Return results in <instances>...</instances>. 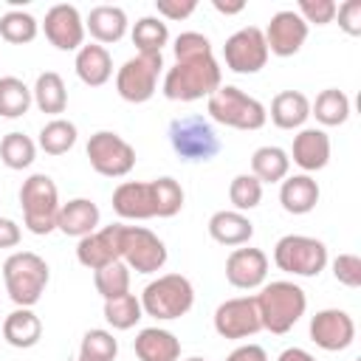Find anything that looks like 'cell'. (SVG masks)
<instances>
[{
  "label": "cell",
  "mask_w": 361,
  "mask_h": 361,
  "mask_svg": "<svg viewBox=\"0 0 361 361\" xmlns=\"http://www.w3.org/2000/svg\"><path fill=\"white\" fill-rule=\"evenodd\" d=\"M3 338L17 347V350H28L34 347L39 338H42V322L39 316L31 310V307H17L11 310L6 319H3V327H0Z\"/></svg>",
  "instance_id": "cell-28"
},
{
  "label": "cell",
  "mask_w": 361,
  "mask_h": 361,
  "mask_svg": "<svg viewBox=\"0 0 361 361\" xmlns=\"http://www.w3.org/2000/svg\"><path fill=\"white\" fill-rule=\"evenodd\" d=\"M73 68H76V76H79L87 87H102V85H107L110 76H113V56H110V51H107L104 45L90 42V45H82V48L76 51Z\"/></svg>",
  "instance_id": "cell-22"
},
{
  "label": "cell",
  "mask_w": 361,
  "mask_h": 361,
  "mask_svg": "<svg viewBox=\"0 0 361 361\" xmlns=\"http://www.w3.org/2000/svg\"><path fill=\"white\" fill-rule=\"evenodd\" d=\"M152 183V200H155V217H175L180 209H183V186L164 175V178H155L149 180Z\"/></svg>",
  "instance_id": "cell-38"
},
{
  "label": "cell",
  "mask_w": 361,
  "mask_h": 361,
  "mask_svg": "<svg viewBox=\"0 0 361 361\" xmlns=\"http://www.w3.org/2000/svg\"><path fill=\"white\" fill-rule=\"evenodd\" d=\"M121 228H124L121 223H113V226L96 228L93 234L82 237L76 245V259L90 271L118 262L121 259Z\"/></svg>",
  "instance_id": "cell-17"
},
{
  "label": "cell",
  "mask_w": 361,
  "mask_h": 361,
  "mask_svg": "<svg viewBox=\"0 0 361 361\" xmlns=\"http://www.w3.org/2000/svg\"><path fill=\"white\" fill-rule=\"evenodd\" d=\"M214 330L223 338H248L262 330L257 299L254 296H234L217 305L214 310Z\"/></svg>",
  "instance_id": "cell-13"
},
{
  "label": "cell",
  "mask_w": 361,
  "mask_h": 361,
  "mask_svg": "<svg viewBox=\"0 0 361 361\" xmlns=\"http://www.w3.org/2000/svg\"><path fill=\"white\" fill-rule=\"evenodd\" d=\"M228 200L234 206V212H251L259 206L262 200V183L251 175V172H243L231 180L228 186Z\"/></svg>",
  "instance_id": "cell-41"
},
{
  "label": "cell",
  "mask_w": 361,
  "mask_h": 361,
  "mask_svg": "<svg viewBox=\"0 0 361 361\" xmlns=\"http://www.w3.org/2000/svg\"><path fill=\"white\" fill-rule=\"evenodd\" d=\"M127 14L121 6H96L90 8L87 20H85V31H90V37L99 45H113L127 34Z\"/></svg>",
  "instance_id": "cell-25"
},
{
  "label": "cell",
  "mask_w": 361,
  "mask_h": 361,
  "mask_svg": "<svg viewBox=\"0 0 361 361\" xmlns=\"http://www.w3.org/2000/svg\"><path fill=\"white\" fill-rule=\"evenodd\" d=\"M169 144L183 161H212L220 152V138L203 116H180L169 121Z\"/></svg>",
  "instance_id": "cell-7"
},
{
  "label": "cell",
  "mask_w": 361,
  "mask_h": 361,
  "mask_svg": "<svg viewBox=\"0 0 361 361\" xmlns=\"http://www.w3.org/2000/svg\"><path fill=\"white\" fill-rule=\"evenodd\" d=\"M195 305V288L183 274H164L141 290V310L158 322L180 319Z\"/></svg>",
  "instance_id": "cell-5"
},
{
  "label": "cell",
  "mask_w": 361,
  "mask_h": 361,
  "mask_svg": "<svg viewBox=\"0 0 361 361\" xmlns=\"http://www.w3.org/2000/svg\"><path fill=\"white\" fill-rule=\"evenodd\" d=\"M268 116L279 130H302V124L310 118V99L299 90H282L274 96Z\"/></svg>",
  "instance_id": "cell-27"
},
{
  "label": "cell",
  "mask_w": 361,
  "mask_h": 361,
  "mask_svg": "<svg viewBox=\"0 0 361 361\" xmlns=\"http://www.w3.org/2000/svg\"><path fill=\"white\" fill-rule=\"evenodd\" d=\"M290 172V158L282 147H259L254 149L251 155V175L259 180V183H282Z\"/></svg>",
  "instance_id": "cell-29"
},
{
  "label": "cell",
  "mask_w": 361,
  "mask_h": 361,
  "mask_svg": "<svg viewBox=\"0 0 361 361\" xmlns=\"http://www.w3.org/2000/svg\"><path fill=\"white\" fill-rule=\"evenodd\" d=\"M220 85H223L220 62L214 56H203V59L175 62L164 73L161 90L169 102H197V99H209Z\"/></svg>",
  "instance_id": "cell-2"
},
{
  "label": "cell",
  "mask_w": 361,
  "mask_h": 361,
  "mask_svg": "<svg viewBox=\"0 0 361 361\" xmlns=\"http://www.w3.org/2000/svg\"><path fill=\"white\" fill-rule=\"evenodd\" d=\"M48 279H51V268L34 251H14L3 262L6 293L17 307H34L42 299Z\"/></svg>",
  "instance_id": "cell-3"
},
{
  "label": "cell",
  "mask_w": 361,
  "mask_h": 361,
  "mask_svg": "<svg viewBox=\"0 0 361 361\" xmlns=\"http://www.w3.org/2000/svg\"><path fill=\"white\" fill-rule=\"evenodd\" d=\"M268 276V257L259 248H234L226 259V279L240 290L262 288Z\"/></svg>",
  "instance_id": "cell-18"
},
{
  "label": "cell",
  "mask_w": 361,
  "mask_h": 361,
  "mask_svg": "<svg viewBox=\"0 0 361 361\" xmlns=\"http://www.w3.org/2000/svg\"><path fill=\"white\" fill-rule=\"evenodd\" d=\"M265 34V45L268 54L274 56H293L302 51L305 39H307V23L293 11V8H282L271 17Z\"/></svg>",
  "instance_id": "cell-16"
},
{
  "label": "cell",
  "mask_w": 361,
  "mask_h": 361,
  "mask_svg": "<svg viewBox=\"0 0 361 361\" xmlns=\"http://www.w3.org/2000/svg\"><path fill=\"white\" fill-rule=\"evenodd\" d=\"M93 285L102 299H116L121 293H130V268L118 259L99 271H93Z\"/></svg>",
  "instance_id": "cell-39"
},
{
  "label": "cell",
  "mask_w": 361,
  "mask_h": 361,
  "mask_svg": "<svg viewBox=\"0 0 361 361\" xmlns=\"http://www.w3.org/2000/svg\"><path fill=\"white\" fill-rule=\"evenodd\" d=\"M254 299H257L262 330L274 336H285L288 330H293V324L307 310V293L290 279H276L262 285Z\"/></svg>",
  "instance_id": "cell-1"
},
{
  "label": "cell",
  "mask_w": 361,
  "mask_h": 361,
  "mask_svg": "<svg viewBox=\"0 0 361 361\" xmlns=\"http://www.w3.org/2000/svg\"><path fill=\"white\" fill-rule=\"evenodd\" d=\"M76 361H87V358H76Z\"/></svg>",
  "instance_id": "cell-52"
},
{
  "label": "cell",
  "mask_w": 361,
  "mask_h": 361,
  "mask_svg": "<svg viewBox=\"0 0 361 361\" xmlns=\"http://www.w3.org/2000/svg\"><path fill=\"white\" fill-rule=\"evenodd\" d=\"M85 152H87L90 166L104 178H124L135 166V147L113 130L93 133Z\"/></svg>",
  "instance_id": "cell-10"
},
{
  "label": "cell",
  "mask_w": 361,
  "mask_h": 361,
  "mask_svg": "<svg viewBox=\"0 0 361 361\" xmlns=\"http://www.w3.org/2000/svg\"><path fill=\"white\" fill-rule=\"evenodd\" d=\"M133 350L138 361H178L180 358V341L175 338V333L164 327H144L135 336Z\"/></svg>",
  "instance_id": "cell-24"
},
{
  "label": "cell",
  "mask_w": 361,
  "mask_h": 361,
  "mask_svg": "<svg viewBox=\"0 0 361 361\" xmlns=\"http://www.w3.org/2000/svg\"><path fill=\"white\" fill-rule=\"evenodd\" d=\"M20 240H23L20 226L11 217H0V248H14L20 245Z\"/></svg>",
  "instance_id": "cell-47"
},
{
  "label": "cell",
  "mask_w": 361,
  "mask_h": 361,
  "mask_svg": "<svg viewBox=\"0 0 361 361\" xmlns=\"http://www.w3.org/2000/svg\"><path fill=\"white\" fill-rule=\"evenodd\" d=\"M172 51H175V62L214 56V54H212V42H209V37L200 34V31H183V34H178Z\"/></svg>",
  "instance_id": "cell-42"
},
{
  "label": "cell",
  "mask_w": 361,
  "mask_h": 361,
  "mask_svg": "<svg viewBox=\"0 0 361 361\" xmlns=\"http://www.w3.org/2000/svg\"><path fill=\"white\" fill-rule=\"evenodd\" d=\"M310 341L324 353H341L355 341V322L347 310L324 307L310 319Z\"/></svg>",
  "instance_id": "cell-14"
},
{
  "label": "cell",
  "mask_w": 361,
  "mask_h": 361,
  "mask_svg": "<svg viewBox=\"0 0 361 361\" xmlns=\"http://www.w3.org/2000/svg\"><path fill=\"white\" fill-rule=\"evenodd\" d=\"M39 34V23L34 14L23 11V8H11L0 17V37L11 45H25Z\"/></svg>",
  "instance_id": "cell-36"
},
{
  "label": "cell",
  "mask_w": 361,
  "mask_h": 361,
  "mask_svg": "<svg viewBox=\"0 0 361 361\" xmlns=\"http://www.w3.org/2000/svg\"><path fill=\"white\" fill-rule=\"evenodd\" d=\"M113 212L121 220H149L155 217L152 183L149 180H124L113 192Z\"/></svg>",
  "instance_id": "cell-20"
},
{
  "label": "cell",
  "mask_w": 361,
  "mask_h": 361,
  "mask_svg": "<svg viewBox=\"0 0 361 361\" xmlns=\"http://www.w3.org/2000/svg\"><path fill=\"white\" fill-rule=\"evenodd\" d=\"M34 104L31 87L17 76H0V116L3 118H20Z\"/></svg>",
  "instance_id": "cell-32"
},
{
  "label": "cell",
  "mask_w": 361,
  "mask_h": 361,
  "mask_svg": "<svg viewBox=\"0 0 361 361\" xmlns=\"http://www.w3.org/2000/svg\"><path fill=\"white\" fill-rule=\"evenodd\" d=\"M310 116H316L319 124L324 127H338L350 118V99L344 90L338 87H327L316 96V102L310 104Z\"/></svg>",
  "instance_id": "cell-31"
},
{
  "label": "cell",
  "mask_w": 361,
  "mask_h": 361,
  "mask_svg": "<svg viewBox=\"0 0 361 361\" xmlns=\"http://www.w3.org/2000/svg\"><path fill=\"white\" fill-rule=\"evenodd\" d=\"M169 42V25L161 17H141L133 25V45L138 54H161Z\"/></svg>",
  "instance_id": "cell-33"
},
{
  "label": "cell",
  "mask_w": 361,
  "mask_h": 361,
  "mask_svg": "<svg viewBox=\"0 0 361 361\" xmlns=\"http://www.w3.org/2000/svg\"><path fill=\"white\" fill-rule=\"evenodd\" d=\"M288 158H293V164L305 169V175L324 169L330 164V135L319 127H302L293 135V147Z\"/></svg>",
  "instance_id": "cell-19"
},
{
  "label": "cell",
  "mask_w": 361,
  "mask_h": 361,
  "mask_svg": "<svg viewBox=\"0 0 361 361\" xmlns=\"http://www.w3.org/2000/svg\"><path fill=\"white\" fill-rule=\"evenodd\" d=\"M276 361H316V355H310V353L302 350V347H288V350L279 353Z\"/></svg>",
  "instance_id": "cell-49"
},
{
  "label": "cell",
  "mask_w": 361,
  "mask_h": 361,
  "mask_svg": "<svg viewBox=\"0 0 361 361\" xmlns=\"http://www.w3.org/2000/svg\"><path fill=\"white\" fill-rule=\"evenodd\" d=\"M164 68V54H135L116 73V90L130 104H144L158 90V76Z\"/></svg>",
  "instance_id": "cell-9"
},
{
  "label": "cell",
  "mask_w": 361,
  "mask_h": 361,
  "mask_svg": "<svg viewBox=\"0 0 361 361\" xmlns=\"http://www.w3.org/2000/svg\"><path fill=\"white\" fill-rule=\"evenodd\" d=\"M296 14L310 25H327L336 20V3L333 0H299Z\"/></svg>",
  "instance_id": "cell-43"
},
{
  "label": "cell",
  "mask_w": 361,
  "mask_h": 361,
  "mask_svg": "<svg viewBox=\"0 0 361 361\" xmlns=\"http://www.w3.org/2000/svg\"><path fill=\"white\" fill-rule=\"evenodd\" d=\"M186 361H206V358H197V355H192V358H186Z\"/></svg>",
  "instance_id": "cell-51"
},
{
  "label": "cell",
  "mask_w": 361,
  "mask_h": 361,
  "mask_svg": "<svg viewBox=\"0 0 361 361\" xmlns=\"http://www.w3.org/2000/svg\"><path fill=\"white\" fill-rule=\"evenodd\" d=\"M226 361H268V355L259 344H240L226 355Z\"/></svg>",
  "instance_id": "cell-48"
},
{
  "label": "cell",
  "mask_w": 361,
  "mask_h": 361,
  "mask_svg": "<svg viewBox=\"0 0 361 361\" xmlns=\"http://www.w3.org/2000/svg\"><path fill=\"white\" fill-rule=\"evenodd\" d=\"M31 96H34V104H37L42 113L56 116V118H59V113H65V107H68V90H65V82H62V76H59L56 71L39 73L37 82H34V87H31Z\"/></svg>",
  "instance_id": "cell-30"
},
{
  "label": "cell",
  "mask_w": 361,
  "mask_h": 361,
  "mask_svg": "<svg viewBox=\"0 0 361 361\" xmlns=\"http://www.w3.org/2000/svg\"><path fill=\"white\" fill-rule=\"evenodd\" d=\"M212 6H214L220 14H226V17H228V14H240V11L245 8V3H243V0H234V3H226V0H212Z\"/></svg>",
  "instance_id": "cell-50"
},
{
  "label": "cell",
  "mask_w": 361,
  "mask_h": 361,
  "mask_svg": "<svg viewBox=\"0 0 361 361\" xmlns=\"http://www.w3.org/2000/svg\"><path fill=\"white\" fill-rule=\"evenodd\" d=\"M76 124L68 118H51L42 130H39V149L45 155H65L68 149H73L76 144Z\"/></svg>",
  "instance_id": "cell-34"
},
{
  "label": "cell",
  "mask_w": 361,
  "mask_h": 361,
  "mask_svg": "<svg viewBox=\"0 0 361 361\" xmlns=\"http://www.w3.org/2000/svg\"><path fill=\"white\" fill-rule=\"evenodd\" d=\"M209 118L223 124V127H234V130H259L268 121V110L259 99L243 93L234 85H220L212 96H209Z\"/></svg>",
  "instance_id": "cell-6"
},
{
  "label": "cell",
  "mask_w": 361,
  "mask_h": 361,
  "mask_svg": "<svg viewBox=\"0 0 361 361\" xmlns=\"http://www.w3.org/2000/svg\"><path fill=\"white\" fill-rule=\"evenodd\" d=\"M319 183L310 175H290L279 186V203L288 214H307L319 203Z\"/></svg>",
  "instance_id": "cell-26"
},
{
  "label": "cell",
  "mask_w": 361,
  "mask_h": 361,
  "mask_svg": "<svg viewBox=\"0 0 361 361\" xmlns=\"http://www.w3.org/2000/svg\"><path fill=\"white\" fill-rule=\"evenodd\" d=\"M274 262L293 276H319L327 265V245L307 234H285L274 245Z\"/></svg>",
  "instance_id": "cell-8"
},
{
  "label": "cell",
  "mask_w": 361,
  "mask_h": 361,
  "mask_svg": "<svg viewBox=\"0 0 361 361\" xmlns=\"http://www.w3.org/2000/svg\"><path fill=\"white\" fill-rule=\"evenodd\" d=\"M268 56L271 54H268V45H265V34L257 25H245V28L234 31L226 39V45H223V62H226V68L234 71V73H243V76L259 73L265 68Z\"/></svg>",
  "instance_id": "cell-12"
},
{
  "label": "cell",
  "mask_w": 361,
  "mask_h": 361,
  "mask_svg": "<svg viewBox=\"0 0 361 361\" xmlns=\"http://www.w3.org/2000/svg\"><path fill=\"white\" fill-rule=\"evenodd\" d=\"M42 31L56 51H79L85 45V20L76 6H68V3L51 6L45 11Z\"/></svg>",
  "instance_id": "cell-15"
},
{
  "label": "cell",
  "mask_w": 361,
  "mask_h": 361,
  "mask_svg": "<svg viewBox=\"0 0 361 361\" xmlns=\"http://www.w3.org/2000/svg\"><path fill=\"white\" fill-rule=\"evenodd\" d=\"M141 299L135 293H121L116 299H104V319L113 330H130L141 322Z\"/></svg>",
  "instance_id": "cell-35"
},
{
  "label": "cell",
  "mask_w": 361,
  "mask_h": 361,
  "mask_svg": "<svg viewBox=\"0 0 361 361\" xmlns=\"http://www.w3.org/2000/svg\"><path fill=\"white\" fill-rule=\"evenodd\" d=\"M209 237L220 245H245L254 237V223L234 209H220L209 217Z\"/></svg>",
  "instance_id": "cell-23"
},
{
  "label": "cell",
  "mask_w": 361,
  "mask_h": 361,
  "mask_svg": "<svg viewBox=\"0 0 361 361\" xmlns=\"http://www.w3.org/2000/svg\"><path fill=\"white\" fill-rule=\"evenodd\" d=\"M37 158V144L25 135V133H8L0 141V161L8 169H28Z\"/></svg>",
  "instance_id": "cell-37"
},
{
  "label": "cell",
  "mask_w": 361,
  "mask_h": 361,
  "mask_svg": "<svg viewBox=\"0 0 361 361\" xmlns=\"http://www.w3.org/2000/svg\"><path fill=\"white\" fill-rule=\"evenodd\" d=\"M20 206H23V223L31 234L45 237L56 228V214H59V189L51 175L34 172L23 180L20 186Z\"/></svg>",
  "instance_id": "cell-4"
},
{
  "label": "cell",
  "mask_w": 361,
  "mask_h": 361,
  "mask_svg": "<svg viewBox=\"0 0 361 361\" xmlns=\"http://www.w3.org/2000/svg\"><path fill=\"white\" fill-rule=\"evenodd\" d=\"M336 17H338V28L350 37L361 34V0H347L341 6H336Z\"/></svg>",
  "instance_id": "cell-45"
},
{
  "label": "cell",
  "mask_w": 361,
  "mask_h": 361,
  "mask_svg": "<svg viewBox=\"0 0 361 361\" xmlns=\"http://www.w3.org/2000/svg\"><path fill=\"white\" fill-rule=\"evenodd\" d=\"M118 355V341L113 338L110 330H102V327H93L82 336V344H79V358H87V361H116Z\"/></svg>",
  "instance_id": "cell-40"
},
{
  "label": "cell",
  "mask_w": 361,
  "mask_h": 361,
  "mask_svg": "<svg viewBox=\"0 0 361 361\" xmlns=\"http://www.w3.org/2000/svg\"><path fill=\"white\" fill-rule=\"evenodd\" d=\"M333 276L347 288H358L361 285V257L358 254H338L333 259Z\"/></svg>",
  "instance_id": "cell-44"
},
{
  "label": "cell",
  "mask_w": 361,
  "mask_h": 361,
  "mask_svg": "<svg viewBox=\"0 0 361 361\" xmlns=\"http://www.w3.org/2000/svg\"><path fill=\"white\" fill-rule=\"evenodd\" d=\"M99 206L90 200V197H73L68 203L59 206V214H56V228L65 234V237H87L99 228Z\"/></svg>",
  "instance_id": "cell-21"
},
{
  "label": "cell",
  "mask_w": 361,
  "mask_h": 361,
  "mask_svg": "<svg viewBox=\"0 0 361 361\" xmlns=\"http://www.w3.org/2000/svg\"><path fill=\"white\" fill-rule=\"evenodd\" d=\"M121 262L135 274H155L166 262V245L144 226L121 228Z\"/></svg>",
  "instance_id": "cell-11"
},
{
  "label": "cell",
  "mask_w": 361,
  "mask_h": 361,
  "mask_svg": "<svg viewBox=\"0 0 361 361\" xmlns=\"http://www.w3.org/2000/svg\"><path fill=\"white\" fill-rule=\"evenodd\" d=\"M197 8L195 0H155V11L164 20H186Z\"/></svg>",
  "instance_id": "cell-46"
}]
</instances>
